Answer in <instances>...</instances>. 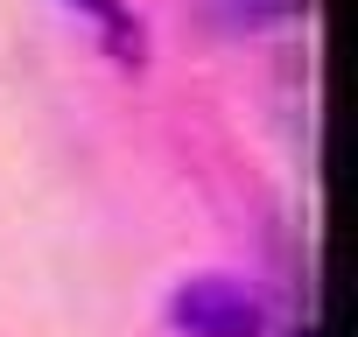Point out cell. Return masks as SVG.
Here are the masks:
<instances>
[{"label":"cell","mask_w":358,"mask_h":337,"mask_svg":"<svg viewBox=\"0 0 358 337\" xmlns=\"http://www.w3.org/2000/svg\"><path fill=\"white\" fill-rule=\"evenodd\" d=\"M71 8H85L99 29H113V36H127V22H120V8H113V0H71Z\"/></svg>","instance_id":"cell-2"},{"label":"cell","mask_w":358,"mask_h":337,"mask_svg":"<svg viewBox=\"0 0 358 337\" xmlns=\"http://www.w3.org/2000/svg\"><path fill=\"white\" fill-rule=\"evenodd\" d=\"M176 323L190 337H260V302L225 274H197L176 288Z\"/></svg>","instance_id":"cell-1"}]
</instances>
